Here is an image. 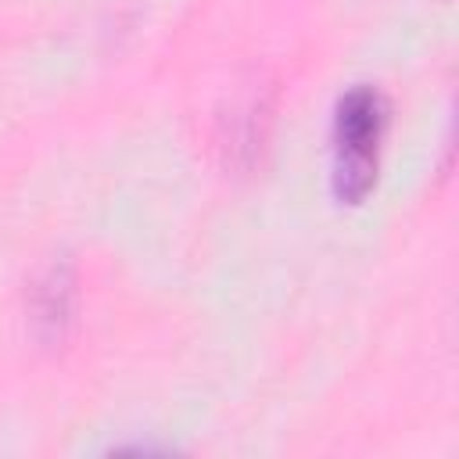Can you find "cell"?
Wrapping results in <instances>:
<instances>
[{
    "instance_id": "1",
    "label": "cell",
    "mask_w": 459,
    "mask_h": 459,
    "mask_svg": "<svg viewBox=\"0 0 459 459\" xmlns=\"http://www.w3.org/2000/svg\"><path fill=\"white\" fill-rule=\"evenodd\" d=\"M384 97L373 86H355L337 100L333 118V140H337V161H333V190L341 201L359 204L377 176V140L384 133Z\"/></svg>"
}]
</instances>
